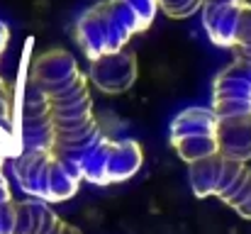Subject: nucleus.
<instances>
[{"label": "nucleus", "mask_w": 251, "mask_h": 234, "mask_svg": "<svg viewBox=\"0 0 251 234\" xmlns=\"http://www.w3.org/2000/svg\"><path fill=\"white\" fill-rule=\"evenodd\" d=\"M156 10L159 0H102L88 7L76 25L83 54L93 61L102 54L122 52L137 32L154 22Z\"/></svg>", "instance_id": "1"}, {"label": "nucleus", "mask_w": 251, "mask_h": 234, "mask_svg": "<svg viewBox=\"0 0 251 234\" xmlns=\"http://www.w3.org/2000/svg\"><path fill=\"white\" fill-rule=\"evenodd\" d=\"M212 110L222 122H251V61H237L215 78Z\"/></svg>", "instance_id": "2"}, {"label": "nucleus", "mask_w": 251, "mask_h": 234, "mask_svg": "<svg viewBox=\"0 0 251 234\" xmlns=\"http://www.w3.org/2000/svg\"><path fill=\"white\" fill-rule=\"evenodd\" d=\"M90 78L102 93L110 95L125 93L132 88L137 78V59L129 52L102 54L90 61Z\"/></svg>", "instance_id": "3"}, {"label": "nucleus", "mask_w": 251, "mask_h": 234, "mask_svg": "<svg viewBox=\"0 0 251 234\" xmlns=\"http://www.w3.org/2000/svg\"><path fill=\"white\" fill-rule=\"evenodd\" d=\"M51 161L54 154L49 152H34V149H22L15 163V178L20 183V188L32 195L34 200H44L49 203V171H51Z\"/></svg>", "instance_id": "4"}, {"label": "nucleus", "mask_w": 251, "mask_h": 234, "mask_svg": "<svg viewBox=\"0 0 251 234\" xmlns=\"http://www.w3.org/2000/svg\"><path fill=\"white\" fill-rule=\"evenodd\" d=\"M217 127H220V120L212 107H185L171 122V142L180 137H195V134L217 137Z\"/></svg>", "instance_id": "5"}, {"label": "nucleus", "mask_w": 251, "mask_h": 234, "mask_svg": "<svg viewBox=\"0 0 251 234\" xmlns=\"http://www.w3.org/2000/svg\"><path fill=\"white\" fill-rule=\"evenodd\" d=\"M220 154L234 161H251V122H222L217 127Z\"/></svg>", "instance_id": "6"}, {"label": "nucleus", "mask_w": 251, "mask_h": 234, "mask_svg": "<svg viewBox=\"0 0 251 234\" xmlns=\"http://www.w3.org/2000/svg\"><path fill=\"white\" fill-rule=\"evenodd\" d=\"M142 166V147L134 139L112 142V152L107 158V183L132 178Z\"/></svg>", "instance_id": "7"}, {"label": "nucleus", "mask_w": 251, "mask_h": 234, "mask_svg": "<svg viewBox=\"0 0 251 234\" xmlns=\"http://www.w3.org/2000/svg\"><path fill=\"white\" fill-rule=\"evenodd\" d=\"M171 144H173V149L178 152V156H180L185 163H195V161H200V158L220 154V142H217L215 134L180 137V139H173Z\"/></svg>", "instance_id": "8"}, {"label": "nucleus", "mask_w": 251, "mask_h": 234, "mask_svg": "<svg viewBox=\"0 0 251 234\" xmlns=\"http://www.w3.org/2000/svg\"><path fill=\"white\" fill-rule=\"evenodd\" d=\"M81 178L74 176L56 156L51 161V171H49V203H61L69 200L78 193Z\"/></svg>", "instance_id": "9"}, {"label": "nucleus", "mask_w": 251, "mask_h": 234, "mask_svg": "<svg viewBox=\"0 0 251 234\" xmlns=\"http://www.w3.org/2000/svg\"><path fill=\"white\" fill-rule=\"evenodd\" d=\"M188 166H190V185H193V193H195L198 198L212 195L215 181H217V168H220V154L200 158V161L188 163Z\"/></svg>", "instance_id": "10"}, {"label": "nucleus", "mask_w": 251, "mask_h": 234, "mask_svg": "<svg viewBox=\"0 0 251 234\" xmlns=\"http://www.w3.org/2000/svg\"><path fill=\"white\" fill-rule=\"evenodd\" d=\"M112 152V139L100 137V142L95 144V149L88 154V158L83 161V178L90 183H107V158Z\"/></svg>", "instance_id": "11"}, {"label": "nucleus", "mask_w": 251, "mask_h": 234, "mask_svg": "<svg viewBox=\"0 0 251 234\" xmlns=\"http://www.w3.org/2000/svg\"><path fill=\"white\" fill-rule=\"evenodd\" d=\"M202 5H205V0H159V7L173 20L190 17L198 10H202Z\"/></svg>", "instance_id": "12"}, {"label": "nucleus", "mask_w": 251, "mask_h": 234, "mask_svg": "<svg viewBox=\"0 0 251 234\" xmlns=\"http://www.w3.org/2000/svg\"><path fill=\"white\" fill-rule=\"evenodd\" d=\"M12 234H34L32 203L29 200L15 203V230H12Z\"/></svg>", "instance_id": "13"}, {"label": "nucleus", "mask_w": 251, "mask_h": 234, "mask_svg": "<svg viewBox=\"0 0 251 234\" xmlns=\"http://www.w3.org/2000/svg\"><path fill=\"white\" fill-rule=\"evenodd\" d=\"M15 230V203H2L0 205V234H12Z\"/></svg>", "instance_id": "14"}, {"label": "nucleus", "mask_w": 251, "mask_h": 234, "mask_svg": "<svg viewBox=\"0 0 251 234\" xmlns=\"http://www.w3.org/2000/svg\"><path fill=\"white\" fill-rule=\"evenodd\" d=\"M7 120V95H5V83L0 80V122Z\"/></svg>", "instance_id": "15"}, {"label": "nucleus", "mask_w": 251, "mask_h": 234, "mask_svg": "<svg viewBox=\"0 0 251 234\" xmlns=\"http://www.w3.org/2000/svg\"><path fill=\"white\" fill-rule=\"evenodd\" d=\"M12 200V195H10V185H7V181H5V176L0 178V205L2 203H10Z\"/></svg>", "instance_id": "16"}, {"label": "nucleus", "mask_w": 251, "mask_h": 234, "mask_svg": "<svg viewBox=\"0 0 251 234\" xmlns=\"http://www.w3.org/2000/svg\"><path fill=\"white\" fill-rule=\"evenodd\" d=\"M7 39H10V29H7V25L0 20V56H2V52H5V47H7Z\"/></svg>", "instance_id": "17"}, {"label": "nucleus", "mask_w": 251, "mask_h": 234, "mask_svg": "<svg viewBox=\"0 0 251 234\" xmlns=\"http://www.w3.org/2000/svg\"><path fill=\"white\" fill-rule=\"evenodd\" d=\"M61 234H81V232H78L76 227H71V225H66V222H64V227H61Z\"/></svg>", "instance_id": "18"}, {"label": "nucleus", "mask_w": 251, "mask_h": 234, "mask_svg": "<svg viewBox=\"0 0 251 234\" xmlns=\"http://www.w3.org/2000/svg\"><path fill=\"white\" fill-rule=\"evenodd\" d=\"M0 178H2V156H0Z\"/></svg>", "instance_id": "19"}]
</instances>
